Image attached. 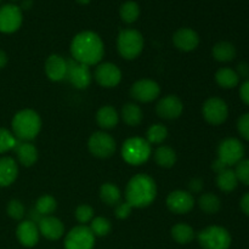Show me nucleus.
Listing matches in <instances>:
<instances>
[{
    "label": "nucleus",
    "mask_w": 249,
    "mask_h": 249,
    "mask_svg": "<svg viewBox=\"0 0 249 249\" xmlns=\"http://www.w3.org/2000/svg\"><path fill=\"white\" fill-rule=\"evenodd\" d=\"M216 185H218L219 190L226 192V194L236 190L238 185V179L236 177L235 170L226 168L223 172L218 173V175H216Z\"/></svg>",
    "instance_id": "27"
},
{
    "label": "nucleus",
    "mask_w": 249,
    "mask_h": 249,
    "mask_svg": "<svg viewBox=\"0 0 249 249\" xmlns=\"http://www.w3.org/2000/svg\"><path fill=\"white\" fill-rule=\"evenodd\" d=\"M56 208H57V202H56V199L53 196H50V195H44V196L38 198L34 211L40 216H48L51 215L56 211Z\"/></svg>",
    "instance_id": "34"
},
{
    "label": "nucleus",
    "mask_w": 249,
    "mask_h": 249,
    "mask_svg": "<svg viewBox=\"0 0 249 249\" xmlns=\"http://www.w3.org/2000/svg\"><path fill=\"white\" fill-rule=\"evenodd\" d=\"M237 75L240 78L248 80L249 79V65L247 62H241L238 63L237 71H236Z\"/></svg>",
    "instance_id": "42"
},
{
    "label": "nucleus",
    "mask_w": 249,
    "mask_h": 249,
    "mask_svg": "<svg viewBox=\"0 0 249 249\" xmlns=\"http://www.w3.org/2000/svg\"><path fill=\"white\" fill-rule=\"evenodd\" d=\"M71 55L73 60L89 67L97 65L105 55L104 41L95 32H80L71 43Z\"/></svg>",
    "instance_id": "1"
},
{
    "label": "nucleus",
    "mask_w": 249,
    "mask_h": 249,
    "mask_svg": "<svg viewBox=\"0 0 249 249\" xmlns=\"http://www.w3.org/2000/svg\"><path fill=\"white\" fill-rule=\"evenodd\" d=\"M199 246L203 249H229L231 246V235L225 228L208 226L197 235Z\"/></svg>",
    "instance_id": "6"
},
{
    "label": "nucleus",
    "mask_w": 249,
    "mask_h": 249,
    "mask_svg": "<svg viewBox=\"0 0 249 249\" xmlns=\"http://www.w3.org/2000/svg\"><path fill=\"white\" fill-rule=\"evenodd\" d=\"M95 80L99 83L101 87L114 88L121 83L122 80V72L114 63L105 62L100 63L95 70Z\"/></svg>",
    "instance_id": "16"
},
{
    "label": "nucleus",
    "mask_w": 249,
    "mask_h": 249,
    "mask_svg": "<svg viewBox=\"0 0 249 249\" xmlns=\"http://www.w3.org/2000/svg\"><path fill=\"white\" fill-rule=\"evenodd\" d=\"M198 207L202 212L206 214H216L221 208V202L216 195L211 194H204L202 195L198 198Z\"/></svg>",
    "instance_id": "30"
},
{
    "label": "nucleus",
    "mask_w": 249,
    "mask_h": 249,
    "mask_svg": "<svg viewBox=\"0 0 249 249\" xmlns=\"http://www.w3.org/2000/svg\"><path fill=\"white\" fill-rule=\"evenodd\" d=\"M15 152L18 158V162L23 167H32L38 160V150L31 142H26V141L19 142L18 141L15 147Z\"/></svg>",
    "instance_id": "22"
},
{
    "label": "nucleus",
    "mask_w": 249,
    "mask_h": 249,
    "mask_svg": "<svg viewBox=\"0 0 249 249\" xmlns=\"http://www.w3.org/2000/svg\"><path fill=\"white\" fill-rule=\"evenodd\" d=\"M12 134L19 141L33 140L41 129L40 116L33 109H22L12 118Z\"/></svg>",
    "instance_id": "3"
},
{
    "label": "nucleus",
    "mask_w": 249,
    "mask_h": 249,
    "mask_svg": "<svg viewBox=\"0 0 249 249\" xmlns=\"http://www.w3.org/2000/svg\"><path fill=\"white\" fill-rule=\"evenodd\" d=\"M143 36L136 29H123L117 38V49L119 55L125 60H135L143 50Z\"/></svg>",
    "instance_id": "4"
},
{
    "label": "nucleus",
    "mask_w": 249,
    "mask_h": 249,
    "mask_svg": "<svg viewBox=\"0 0 249 249\" xmlns=\"http://www.w3.org/2000/svg\"><path fill=\"white\" fill-rule=\"evenodd\" d=\"M167 207L172 213L178 214V215L187 214L195 207V198L189 191L175 190L168 195Z\"/></svg>",
    "instance_id": "14"
},
{
    "label": "nucleus",
    "mask_w": 249,
    "mask_h": 249,
    "mask_svg": "<svg viewBox=\"0 0 249 249\" xmlns=\"http://www.w3.org/2000/svg\"><path fill=\"white\" fill-rule=\"evenodd\" d=\"M23 16L21 7L12 4H6L0 7V32L1 33H15L21 27Z\"/></svg>",
    "instance_id": "13"
},
{
    "label": "nucleus",
    "mask_w": 249,
    "mask_h": 249,
    "mask_svg": "<svg viewBox=\"0 0 249 249\" xmlns=\"http://www.w3.org/2000/svg\"><path fill=\"white\" fill-rule=\"evenodd\" d=\"M7 63V55L4 53L2 50H0V70H2V68L6 66Z\"/></svg>",
    "instance_id": "47"
},
{
    "label": "nucleus",
    "mask_w": 249,
    "mask_h": 249,
    "mask_svg": "<svg viewBox=\"0 0 249 249\" xmlns=\"http://www.w3.org/2000/svg\"><path fill=\"white\" fill-rule=\"evenodd\" d=\"M90 1H91V0H77L78 4H80V5H88V4H90Z\"/></svg>",
    "instance_id": "49"
},
{
    "label": "nucleus",
    "mask_w": 249,
    "mask_h": 249,
    "mask_svg": "<svg viewBox=\"0 0 249 249\" xmlns=\"http://www.w3.org/2000/svg\"><path fill=\"white\" fill-rule=\"evenodd\" d=\"M90 230L94 233L95 237H105L108 235L112 230V224L108 219L104 216H97L90 221Z\"/></svg>",
    "instance_id": "35"
},
{
    "label": "nucleus",
    "mask_w": 249,
    "mask_h": 249,
    "mask_svg": "<svg viewBox=\"0 0 249 249\" xmlns=\"http://www.w3.org/2000/svg\"><path fill=\"white\" fill-rule=\"evenodd\" d=\"M172 237L179 245H187L195 238V231L187 224H177L172 228Z\"/></svg>",
    "instance_id": "31"
},
{
    "label": "nucleus",
    "mask_w": 249,
    "mask_h": 249,
    "mask_svg": "<svg viewBox=\"0 0 249 249\" xmlns=\"http://www.w3.org/2000/svg\"><path fill=\"white\" fill-rule=\"evenodd\" d=\"M122 119L129 126H138L142 122L143 113L140 106L134 102H128L122 108Z\"/></svg>",
    "instance_id": "24"
},
{
    "label": "nucleus",
    "mask_w": 249,
    "mask_h": 249,
    "mask_svg": "<svg viewBox=\"0 0 249 249\" xmlns=\"http://www.w3.org/2000/svg\"><path fill=\"white\" fill-rule=\"evenodd\" d=\"M240 96H241V100L249 106V79L246 80V82L241 85Z\"/></svg>",
    "instance_id": "43"
},
{
    "label": "nucleus",
    "mask_w": 249,
    "mask_h": 249,
    "mask_svg": "<svg viewBox=\"0 0 249 249\" xmlns=\"http://www.w3.org/2000/svg\"><path fill=\"white\" fill-rule=\"evenodd\" d=\"M17 143H18V140L15 138L11 131L0 128V155L7 152V151L15 150Z\"/></svg>",
    "instance_id": "36"
},
{
    "label": "nucleus",
    "mask_w": 249,
    "mask_h": 249,
    "mask_svg": "<svg viewBox=\"0 0 249 249\" xmlns=\"http://www.w3.org/2000/svg\"><path fill=\"white\" fill-rule=\"evenodd\" d=\"M237 130L243 139L249 141V113H245L238 118Z\"/></svg>",
    "instance_id": "40"
},
{
    "label": "nucleus",
    "mask_w": 249,
    "mask_h": 249,
    "mask_svg": "<svg viewBox=\"0 0 249 249\" xmlns=\"http://www.w3.org/2000/svg\"><path fill=\"white\" fill-rule=\"evenodd\" d=\"M215 82L223 89H233L238 85L240 77L237 75L236 71L229 67H224L218 70V72L215 73Z\"/></svg>",
    "instance_id": "26"
},
{
    "label": "nucleus",
    "mask_w": 249,
    "mask_h": 249,
    "mask_svg": "<svg viewBox=\"0 0 249 249\" xmlns=\"http://www.w3.org/2000/svg\"><path fill=\"white\" fill-rule=\"evenodd\" d=\"M130 95L136 101L150 104L158 99L160 95V87L152 79H140L131 85Z\"/></svg>",
    "instance_id": "12"
},
{
    "label": "nucleus",
    "mask_w": 249,
    "mask_h": 249,
    "mask_svg": "<svg viewBox=\"0 0 249 249\" xmlns=\"http://www.w3.org/2000/svg\"><path fill=\"white\" fill-rule=\"evenodd\" d=\"M213 57L214 60H216L218 62H231L233 58L236 57V48L233 44L229 43V41H220V43H216L214 45L213 51Z\"/></svg>",
    "instance_id": "25"
},
{
    "label": "nucleus",
    "mask_w": 249,
    "mask_h": 249,
    "mask_svg": "<svg viewBox=\"0 0 249 249\" xmlns=\"http://www.w3.org/2000/svg\"><path fill=\"white\" fill-rule=\"evenodd\" d=\"M96 122L100 128L109 130V129H113L117 126L119 122V114L116 111V108L109 106V105L102 106L96 113Z\"/></svg>",
    "instance_id": "23"
},
{
    "label": "nucleus",
    "mask_w": 249,
    "mask_h": 249,
    "mask_svg": "<svg viewBox=\"0 0 249 249\" xmlns=\"http://www.w3.org/2000/svg\"><path fill=\"white\" fill-rule=\"evenodd\" d=\"M236 177L238 181L249 186V160H242L236 164Z\"/></svg>",
    "instance_id": "39"
},
{
    "label": "nucleus",
    "mask_w": 249,
    "mask_h": 249,
    "mask_svg": "<svg viewBox=\"0 0 249 249\" xmlns=\"http://www.w3.org/2000/svg\"><path fill=\"white\" fill-rule=\"evenodd\" d=\"M6 212L10 218H12L14 220H22L23 216L26 215V208H24L23 203L18 199L10 201L9 204H7Z\"/></svg>",
    "instance_id": "37"
},
{
    "label": "nucleus",
    "mask_w": 249,
    "mask_h": 249,
    "mask_svg": "<svg viewBox=\"0 0 249 249\" xmlns=\"http://www.w3.org/2000/svg\"><path fill=\"white\" fill-rule=\"evenodd\" d=\"M36 225H38L39 232L50 241L60 240L65 233V225L62 221L53 215L43 216Z\"/></svg>",
    "instance_id": "18"
},
{
    "label": "nucleus",
    "mask_w": 249,
    "mask_h": 249,
    "mask_svg": "<svg viewBox=\"0 0 249 249\" xmlns=\"http://www.w3.org/2000/svg\"><path fill=\"white\" fill-rule=\"evenodd\" d=\"M131 209H133V207L128 202H121L116 206V216L121 220H124L131 214Z\"/></svg>",
    "instance_id": "41"
},
{
    "label": "nucleus",
    "mask_w": 249,
    "mask_h": 249,
    "mask_svg": "<svg viewBox=\"0 0 249 249\" xmlns=\"http://www.w3.org/2000/svg\"><path fill=\"white\" fill-rule=\"evenodd\" d=\"M157 197V185L147 174H138L129 180L125 189V202L133 208H146Z\"/></svg>",
    "instance_id": "2"
},
{
    "label": "nucleus",
    "mask_w": 249,
    "mask_h": 249,
    "mask_svg": "<svg viewBox=\"0 0 249 249\" xmlns=\"http://www.w3.org/2000/svg\"><path fill=\"white\" fill-rule=\"evenodd\" d=\"M0 1H1V0H0Z\"/></svg>",
    "instance_id": "50"
},
{
    "label": "nucleus",
    "mask_w": 249,
    "mask_h": 249,
    "mask_svg": "<svg viewBox=\"0 0 249 249\" xmlns=\"http://www.w3.org/2000/svg\"><path fill=\"white\" fill-rule=\"evenodd\" d=\"M212 168H213L214 172H215L216 174H218V173H220V172H223V170H225L228 167H226V165L224 164L223 162H220V160H219L218 158H216V160L213 162V164H212Z\"/></svg>",
    "instance_id": "46"
},
{
    "label": "nucleus",
    "mask_w": 249,
    "mask_h": 249,
    "mask_svg": "<svg viewBox=\"0 0 249 249\" xmlns=\"http://www.w3.org/2000/svg\"><path fill=\"white\" fill-rule=\"evenodd\" d=\"M245 147L243 143L236 138L224 139L218 146V160L226 167H232L243 160Z\"/></svg>",
    "instance_id": "7"
},
{
    "label": "nucleus",
    "mask_w": 249,
    "mask_h": 249,
    "mask_svg": "<svg viewBox=\"0 0 249 249\" xmlns=\"http://www.w3.org/2000/svg\"><path fill=\"white\" fill-rule=\"evenodd\" d=\"M189 189H190V194L195 192V194H198V192L202 191L203 189V181L201 179H192L189 184Z\"/></svg>",
    "instance_id": "44"
},
{
    "label": "nucleus",
    "mask_w": 249,
    "mask_h": 249,
    "mask_svg": "<svg viewBox=\"0 0 249 249\" xmlns=\"http://www.w3.org/2000/svg\"><path fill=\"white\" fill-rule=\"evenodd\" d=\"M173 43L178 50L190 53L199 45V36L192 28H180L173 36Z\"/></svg>",
    "instance_id": "17"
},
{
    "label": "nucleus",
    "mask_w": 249,
    "mask_h": 249,
    "mask_svg": "<svg viewBox=\"0 0 249 249\" xmlns=\"http://www.w3.org/2000/svg\"><path fill=\"white\" fill-rule=\"evenodd\" d=\"M152 153L151 145L143 138H130L122 146V157L128 164L141 165L147 162Z\"/></svg>",
    "instance_id": "5"
},
{
    "label": "nucleus",
    "mask_w": 249,
    "mask_h": 249,
    "mask_svg": "<svg viewBox=\"0 0 249 249\" xmlns=\"http://www.w3.org/2000/svg\"><path fill=\"white\" fill-rule=\"evenodd\" d=\"M168 138V129L163 124H153L146 133V140L150 145H160Z\"/></svg>",
    "instance_id": "33"
},
{
    "label": "nucleus",
    "mask_w": 249,
    "mask_h": 249,
    "mask_svg": "<svg viewBox=\"0 0 249 249\" xmlns=\"http://www.w3.org/2000/svg\"><path fill=\"white\" fill-rule=\"evenodd\" d=\"M100 198L107 206L116 207L117 204L121 203L122 192L118 189V186H116L112 182H106L100 189Z\"/></svg>",
    "instance_id": "28"
},
{
    "label": "nucleus",
    "mask_w": 249,
    "mask_h": 249,
    "mask_svg": "<svg viewBox=\"0 0 249 249\" xmlns=\"http://www.w3.org/2000/svg\"><path fill=\"white\" fill-rule=\"evenodd\" d=\"M184 111V104L177 95H167L158 101L156 106V113L160 118L173 121L181 116Z\"/></svg>",
    "instance_id": "15"
},
{
    "label": "nucleus",
    "mask_w": 249,
    "mask_h": 249,
    "mask_svg": "<svg viewBox=\"0 0 249 249\" xmlns=\"http://www.w3.org/2000/svg\"><path fill=\"white\" fill-rule=\"evenodd\" d=\"M39 229L34 221L24 220L18 224L16 229L17 240L22 246L27 248H32L39 242Z\"/></svg>",
    "instance_id": "19"
},
{
    "label": "nucleus",
    "mask_w": 249,
    "mask_h": 249,
    "mask_svg": "<svg viewBox=\"0 0 249 249\" xmlns=\"http://www.w3.org/2000/svg\"><path fill=\"white\" fill-rule=\"evenodd\" d=\"M116 140L105 131H96L88 141V148L92 156L101 160L112 157L116 152Z\"/></svg>",
    "instance_id": "8"
},
{
    "label": "nucleus",
    "mask_w": 249,
    "mask_h": 249,
    "mask_svg": "<svg viewBox=\"0 0 249 249\" xmlns=\"http://www.w3.org/2000/svg\"><path fill=\"white\" fill-rule=\"evenodd\" d=\"M202 114L207 123L220 125L229 117L228 104L220 97H209L202 107Z\"/></svg>",
    "instance_id": "9"
},
{
    "label": "nucleus",
    "mask_w": 249,
    "mask_h": 249,
    "mask_svg": "<svg viewBox=\"0 0 249 249\" xmlns=\"http://www.w3.org/2000/svg\"><path fill=\"white\" fill-rule=\"evenodd\" d=\"M74 216L78 220V223L85 225V224L90 223L94 219V209L90 206H88V204H80L75 209Z\"/></svg>",
    "instance_id": "38"
},
{
    "label": "nucleus",
    "mask_w": 249,
    "mask_h": 249,
    "mask_svg": "<svg viewBox=\"0 0 249 249\" xmlns=\"http://www.w3.org/2000/svg\"><path fill=\"white\" fill-rule=\"evenodd\" d=\"M18 175V167L14 158H0V186L6 187L14 184Z\"/></svg>",
    "instance_id": "21"
},
{
    "label": "nucleus",
    "mask_w": 249,
    "mask_h": 249,
    "mask_svg": "<svg viewBox=\"0 0 249 249\" xmlns=\"http://www.w3.org/2000/svg\"><path fill=\"white\" fill-rule=\"evenodd\" d=\"M95 246V236L90 228L79 225L73 228L65 238L66 249H92Z\"/></svg>",
    "instance_id": "10"
},
{
    "label": "nucleus",
    "mask_w": 249,
    "mask_h": 249,
    "mask_svg": "<svg viewBox=\"0 0 249 249\" xmlns=\"http://www.w3.org/2000/svg\"><path fill=\"white\" fill-rule=\"evenodd\" d=\"M32 5H33V1H32V0H24V1L22 2V9L28 10L31 9Z\"/></svg>",
    "instance_id": "48"
},
{
    "label": "nucleus",
    "mask_w": 249,
    "mask_h": 249,
    "mask_svg": "<svg viewBox=\"0 0 249 249\" xmlns=\"http://www.w3.org/2000/svg\"><path fill=\"white\" fill-rule=\"evenodd\" d=\"M46 77L53 82H61L66 79L67 74V60L61 55H50L45 61Z\"/></svg>",
    "instance_id": "20"
},
{
    "label": "nucleus",
    "mask_w": 249,
    "mask_h": 249,
    "mask_svg": "<svg viewBox=\"0 0 249 249\" xmlns=\"http://www.w3.org/2000/svg\"><path fill=\"white\" fill-rule=\"evenodd\" d=\"M66 79L75 88V89H87L91 84L92 75L89 66L77 62L75 60H67V74Z\"/></svg>",
    "instance_id": "11"
},
{
    "label": "nucleus",
    "mask_w": 249,
    "mask_h": 249,
    "mask_svg": "<svg viewBox=\"0 0 249 249\" xmlns=\"http://www.w3.org/2000/svg\"><path fill=\"white\" fill-rule=\"evenodd\" d=\"M240 206H241V209H242L243 213H245L246 215L249 216V192L248 194H246L245 196L241 198Z\"/></svg>",
    "instance_id": "45"
},
{
    "label": "nucleus",
    "mask_w": 249,
    "mask_h": 249,
    "mask_svg": "<svg viewBox=\"0 0 249 249\" xmlns=\"http://www.w3.org/2000/svg\"><path fill=\"white\" fill-rule=\"evenodd\" d=\"M155 162L160 168H172L177 163V153L169 146H160L155 151Z\"/></svg>",
    "instance_id": "29"
},
{
    "label": "nucleus",
    "mask_w": 249,
    "mask_h": 249,
    "mask_svg": "<svg viewBox=\"0 0 249 249\" xmlns=\"http://www.w3.org/2000/svg\"><path fill=\"white\" fill-rule=\"evenodd\" d=\"M119 15H121L123 22L128 24L134 23L140 16V6L138 5V2L129 0V1L122 4L121 9H119Z\"/></svg>",
    "instance_id": "32"
}]
</instances>
